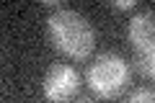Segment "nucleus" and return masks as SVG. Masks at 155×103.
<instances>
[{"instance_id": "f257e3e1", "label": "nucleus", "mask_w": 155, "mask_h": 103, "mask_svg": "<svg viewBox=\"0 0 155 103\" xmlns=\"http://www.w3.org/2000/svg\"><path fill=\"white\" fill-rule=\"evenodd\" d=\"M47 36L60 54L70 60H88L96 47V31L83 13L60 8L47 18Z\"/></svg>"}, {"instance_id": "f03ea898", "label": "nucleus", "mask_w": 155, "mask_h": 103, "mask_svg": "<svg viewBox=\"0 0 155 103\" xmlns=\"http://www.w3.org/2000/svg\"><path fill=\"white\" fill-rule=\"evenodd\" d=\"M85 80H88V88L93 90L96 98H101V101H114L132 82V65L124 57L114 54V52H104L88 67Z\"/></svg>"}, {"instance_id": "7ed1b4c3", "label": "nucleus", "mask_w": 155, "mask_h": 103, "mask_svg": "<svg viewBox=\"0 0 155 103\" xmlns=\"http://www.w3.org/2000/svg\"><path fill=\"white\" fill-rule=\"evenodd\" d=\"M41 88H44L47 101H52V103H67V101H72V98L78 95V90H80V75H78L70 65L57 62V65H52L49 70L44 72V82H41Z\"/></svg>"}, {"instance_id": "20e7f679", "label": "nucleus", "mask_w": 155, "mask_h": 103, "mask_svg": "<svg viewBox=\"0 0 155 103\" xmlns=\"http://www.w3.org/2000/svg\"><path fill=\"white\" fill-rule=\"evenodd\" d=\"M127 39L137 54H153L155 52V11H142L129 18Z\"/></svg>"}, {"instance_id": "39448f33", "label": "nucleus", "mask_w": 155, "mask_h": 103, "mask_svg": "<svg viewBox=\"0 0 155 103\" xmlns=\"http://www.w3.org/2000/svg\"><path fill=\"white\" fill-rule=\"evenodd\" d=\"M134 70H137L145 80L155 82V52L153 54H137L134 57Z\"/></svg>"}, {"instance_id": "423d86ee", "label": "nucleus", "mask_w": 155, "mask_h": 103, "mask_svg": "<svg viewBox=\"0 0 155 103\" xmlns=\"http://www.w3.org/2000/svg\"><path fill=\"white\" fill-rule=\"evenodd\" d=\"M124 103H155V88H147V85L134 88Z\"/></svg>"}, {"instance_id": "0eeeda50", "label": "nucleus", "mask_w": 155, "mask_h": 103, "mask_svg": "<svg viewBox=\"0 0 155 103\" xmlns=\"http://www.w3.org/2000/svg\"><path fill=\"white\" fill-rule=\"evenodd\" d=\"M111 5L119 11H129V8H134V0H111Z\"/></svg>"}, {"instance_id": "6e6552de", "label": "nucleus", "mask_w": 155, "mask_h": 103, "mask_svg": "<svg viewBox=\"0 0 155 103\" xmlns=\"http://www.w3.org/2000/svg\"><path fill=\"white\" fill-rule=\"evenodd\" d=\"M75 103H96V95H78Z\"/></svg>"}]
</instances>
